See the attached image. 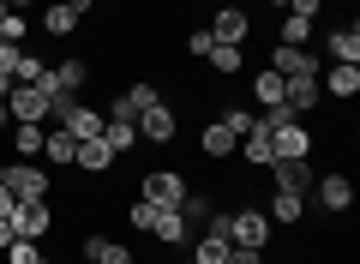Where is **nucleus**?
Instances as JSON below:
<instances>
[{
	"label": "nucleus",
	"instance_id": "23",
	"mask_svg": "<svg viewBox=\"0 0 360 264\" xmlns=\"http://www.w3.org/2000/svg\"><path fill=\"white\" fill-rule=\"evenodd\" d=\"M78 25H84V13L66 6V0H49V6H42V30H49V37H72Z\"/></svg>",
	"mask_w": 360,
	"mask_h": 264
},
{
	"label": "nucleus",
	"instance_id": "7",
	"mask_svg": "<svg viewBox=\"0 0 360 264\" xmlns=\"http://www.w3.org/2000/svg\"><path fill=\"white\" fill-rule=\"evenodd\" d=\"M270 73H283V78H319L324 61L312 49H288V42H276V49H270Z\"/></svg>",
	"mask_w": 360,
	"mask_h": 264
},
{
	"label": "nucleus",
	"instance_id": "29",
	"mask_svg": "<svg viewBox=\"0 0 360 264\" xmlns=\"http://www.w3.org/2000/svg\"><path fill=\"white\" fill-rule=\"evenodd\" d=\"M72 151H78V139H72V132H60V126H54L49 139H42V156H49L54 168H66V163H72Z\"/></svg>",
	"mask_w": 360,
	"mask_h": 264
},
{
	"label": "nucleus",
	"instance_id": "14",
	"mask_svg": "<svg viewBox=\"0 0 360 264\" xmlns=\"http://www.w3.org/2000/svg\"><path fill=\"white\" fill-rule=\"evenodd\" d=\"M150 102H156V84H127L115 102H108V120H127V126H132L144 108H150Z\"/></svg>",
	"mask_w": 360,
	"mask_h": 264
},
{
	"label": "nucleus",
	"instance_id": "15",
	"mask_svg": "<svg viewBox=\"0 0 360 264\" xmlns=\"http://www.w3.org/2000/svg\"><path fill=\"white\" fill-rule=\"evenodd\" d=\"M319 90H324V96H360V66H342V61H330V66H324V73H319Z\"/></svg>",
	"mask_w": 360,
	"mask_h": 264
},
{
	"label": "nucleus",
	"instance_id": "24",
	"mask_svg": "<svg viewBox=\"0 0 360 264\" xmlns=\"http://www.w3.org/2000/svg\"><path fill=\"white\" fill-rule=\"evenodd\" d=\"M198 151H205L210 163H222V156H234V151H240V139H234V132H229L222 120H210L205 132H198Z\"/></svg>",
	"mask_w": 360,
	"mask_h": 264
},
{
	"label": "nucleus",
	"instance_id": "43",
	"mask_svg": "<svg viewBox=\"0 0 360 264\" xmlns=\"http://www.w3.org/2000/svg\"><path fill=\"white\" fill-rule=\"evenodd\" d=\"M66 6H78V13H84V18H90V6H96V0H66Z\"/></svg>",
	"mask_w": 360,
	"mask_h": 264
},
{
	"label": "nucleus",
	"instance_id": "26",
	"mask_svg": "<svg viewBox=\"0 0 360 264\" xmlns=\"http://www.w3.org/2000/svg\"><path fill=\"white\" fill-rule=\"evenodd\" d=\"M283 84H288L283 73L258 66V73H252V102H258V108H276V102H283Z\"/></svg>",
	"mask_w": 360,
	"mask_h": 264
},
{
	"label": "nucleus",
	"instance_id": "34",
	"mask_svg": "<svg viewBox=\"0 0 360 264\" xmlns=\"http://www.w3.org/2000/svg\"><path fill=\"white\" fill-rule=\"evenodd\" d=\"M174 210H180V216H186V222H205V216H210V210H217V204H210V199H205V192H186V199H180V204H174Z\"/></svg>",
	"mask_w": 360,
	"mask_h": 264
},
{
	"label": "nucleus",
	"instance_id": "47",
	"mask_svg": "<svg viewBox=\"0 0 360 264\" xmlns=\"http://www.w3.org/2000/svg\"><path fill=\"white\" fill-rule=\"evenodd\" d=\"M229 6H240V0H229Z\"/></svg>",
	"mask_w": 360,
	"mask_h": 264
},
{
	"label": "nucleus",
	"instance_id": "27",
	"mask_svg": "<svg viewBox=\"0 0 360 264\" xmlns=\"http://www.w3.org/2000/svg\"><path fill=\"white\" fill-rule=\"evenodd\" d=\"M205 61H210V73H217V78H234V73L246 66V49H234V42H217Z\"/></svg>",
	"mask_w": 360,
	"mask_h": 264
},
{
	"label": "nucleus",
	"instance_id": "25",
	"mask_svg": "<svg viewBox=\"0 0 360 264\" xmlns=\"http://www.w3.org/2000/svg\"><path fill=\"white\" fill-rule=\"evenodd\" d=\"M229 234H217V228H205V234H193V264H222L229 258Z\"/></svg>",
	"mask_w": 360,
	"mask_h": 264
},
{
	"label": "nucleus",
	"instance_id": "4",
	"mask_svg": "<svg viewBox=\"0 0 360 264\" xmlns=\"http://www.w3.org/2000/svg\"><path fill=\"white\" fill-rule=\"evenodd\" d=\"M84 78H90V61L66 54V61H60V66H49V73H42L37 84L49 90V102H60V96H78V90H84Z\"/></svg>",
	"mask_w": 360,
	"mask_h": 264
},
{
	"label": "nucleus",
	"instance_id": "40",
	"mask_svg": "<svg viewBox=\"0 0 360 264\" xmlns=\"http://www.w3.org/2000/svg\"><path fill=\"white\" fill-rule=\"evenodd\" d=\"M222 264H264V252H240V246H234V252H229Z\"/></svg>",
	"mask_w": 360,
	"mask_h": 264
},
{
	"label": "nucleus",
	"instance_id": "39",
	"mask_svg": "<svg viewBox=\"0 0 360 264\" xmlns=\"http://www.w3.org/2000/svg\"><path fill=\"white\" fill-rule=\"evenodd\" d=\"M288 13H300V18H319V13H324V0H288Z\"/></svg>",
	"mask_w": 360,
	"mask_h": 264
},
{
	"label": "nucleus",
	"instance_id": "44",
	"mask_svg": "<svg viewBox=\"0 0 360 264\" xmlns=\"http://www.w3.org/2000/svg\"><path fill=\"white\" fill-rule=\"evenodd\" d=\"M6 6H13V13H25V6H37V0H6Z\"/></svg>",
	"mask_w": 360,
	"mask_h": 264
},
{
	"label": "nucleus",
	"instance_id": "42",
	"mask_svg": "<svg viewBox=\"0 0 360 264\" xmlns=\"http://www.w3.org/2000/svg\"><path fill=\"white\" fill-rule=\"evenodd\" d=\"M6 126H13V114H6V96H0V132H6Z\"/></svg>",
	"mask_w": 360,
	"mask_h": 264
},
{
	"label": "nucleus",
	"instance_id": "19",
	"mask_svg": "<svg viewBox=\"0 0 360 264\" xmlns=\"http://www.w3.org/2000/svg\"><path fill=\"white\" fill-rule=\"evenodd\" d=\"M108 163H115V151H108L103 139H78V151H72L78 175H108Z\"/></svg>",
	"mask_w": 360,
	"mask_h": 264
},
{
	"label": "nucleus",
	"instance_id": "1",
	"mask_svg": "<svg viewBox=\"0 0 360 264\" xmlns=\"http://www.w3.org/2000/svg\"><path fill=\"white\" fill-rule=\"evenodd\" d=\"M49 120H60V132H72V139H103L108 114H103V108H84V102H72V96H60Z\"/></svg>",
	"mask_w": 360,
	"mask_h": 264
},
{
	"label": "nucleus",
	"instance_id": "18",
	"mask_svg": "<svg viewBox=\"0 0 360 264\" xmlns=\"http://www.w3.org/2000/svg\"><path fill=\"white\" fill-rule=\"evenodd\" d=\"M324 54L342 66H360V25H336L330 37H324Z\"/></svg>",
	"mask_w": 360,
	"mask_h": 264
},
{
	"label": "nucleus",
	"instance_id": "48",
	"mask_svg": "<svg viewBox=\"0 0 360 264\" xmlns=\"http://www.w3.org/2000/svg\"><path fill=\"white\" fill-rule=\"evenodd\" d=\"M180 264H193V258H180Z\"/></svg>",
	"mask_w": 360,
	"mask_h": 264
},
{
	"label": "nucleus",
	"instance_id": "37",
	"mask_svg": "<svg viewBox=\"0 0 360 264\" xmlns=\"http://www.w3.org/2000/svg\"><path fill=\"white\" fill-rule=\"evenodd\" d=\"M210 49H217V37H210V30H193V37H186V54H193V61H205Z\"/></svg>",
	"mask_w": 360,
	"mask_h": 264
},
{
	"label": "nucleus",
	"instance_id": "2",
	"mask_svg": "<svg viewBox=\"0 0 360 264\" xmlns=\"http://www.w3.org/2000/svg\"><path fill=\"white\" fill-rule=\"evenodd\" d=\"M270 216L264 210H229V246H240V252H264L270 246Z\"/></svg>",
	"mask_w": 360,
	"mask_h": 264
},
{
	"label": "nucleus",
	"instance_id": "17",
	"mask_svg": "<svg viewBox=\"0 0 360 264\" xmlns=\"http://www.w3.org/2000/svg\"><path fill=\"white\" fill-rule=\"evenodd\" d=\"M150 234L162 240V246H186V240H193V222H186V216L174 210V204H168V210L156 204V222H150Z\"/></svg>",
	"mask_w": 360,
	"mask_h": 264
},
{
	"label": "nucleus",
	"instance_id": "16",
	"mask_svg": "<svg viewBox=\"0 0 360 264\" xmlns=\"http://www.w3.org/2000/svg\"><path fill=\"white\" fill-rule=\"evenodd\" d=\"M270 151H276V156H312V132H307L300 120L270 126Z\"/></svg>",
	"mask_w": 360,
	"mask_h": 264
},
{
	"label": "nucleus",
	"instance_id": "10",
	"mask_svg": "<svg viewBox=\"0 0 360 264\" xmlns=\"http://www.w3.org/2000/svg\"><path fill=\"white\" fill-rule=\"evenodd\" d=\"M6 187H13V199L25 204V199H49V192H54V180L42 175L37 163H6Z\"/></svg>",
	"mask_w": 360,
	"mask_h": 264
},
{
	"label": "nucleus",
	"instance_id": "6",
	"mask_svg": "<svg viewBox=\"0 0 360 264\" xmlns=\"http://www.w3.org/2000/svg\"><path fill=\"white\" fill-rule=\"evenodd\" d=\"M264 175H270V187H276V192H307L312 180H319V168H312V156H276Z\"/></svg>",
	"mask_w": 360,
	"mask_h": 264
},
{
	"label": "nucleus",
	"instance_id": "13",
	"mask_svg": "<svg viewBox=\"0 0 360 264\" xmlns=\"http://www.w3.org/2000/svg\"><path fill=\"white\" fill-rule=\"evenodd\" d=\"M270 228H300L307 222V192H276L270 187Z\"/></svg>",
	"mask_w": 360,
	"mask_h": 264
},
{
	"label": "nucleus",
	"instance_id": "3",
	"mask_svg": "<svg viewBox=\"0 0 360 264\" xmlns=\"http://www.w3.org/2000/svg\"><path fill=\"white\" fill-rule=\"evenodd\" d=\"M132 126H139V144H156V151L180 139V120H174V108H168L162 96H156V102H150V108H144V114H139Z\"/></svg>",
	"mask_w": 360,
	"mask_h": 264
},
{
	"label": "nucleus",
	"instance_id": "8",
	"mask_svg": "<svg viewBox=\"0 0 360 264\" xmlns=\"http://www.w3.org/2000/svg\"><path fill=\"white\" fill-rule=\"evenodd\" d=\"M49 228H54V204H49V199H25V204L13 210V234H18V240H42Z\"/></svg>",
	"mask_w": 360,
	"mask_h": 264
},
{
	"label": "nucleus",
	"instance_id": "45",
	"mask_svg": "<svg viewBox=\"0 0 360 264\" xmlns=\"http://www.w3.org/2000/svg\"><path fill=\"white\" fill-rule=\"evenodd\" d=\"M270 6H283V13H288V0H270Z\"/></svg>",
	"mask_w": 360,
	"mask_h": 264
},
{
	"label": "nucleus",
	"instance_id": "28",
	"mask_svg": "<svg viewBox=\"0 0 360 264\" xmlns=\"http://www.w3.org/2000/svg\"><path fill=\"white\" fill-rule=\"evenodd\" d=\"M103 144H108L115 156L139 151V126H127V120H108V126H103Z\"/></svg>",
	"mask_w": 360,
	"mask_h": 264
},
{
	"label": "nucleus",
	"instance_id": "49",
	"mask_svg": "<svg viewBox=\"0 0 360 264\" xmlns=\"http://www.w3.org/2000/svg\"><path fill=\"white\" fill-rule=\"evenodd\" d=\"M295 264H300V258H295Z\"/></svg>",
	"mask_w": 360,
	"mask_h": 264
},
{
	"label": "nucleus",
	"instance_id": "38",
	"mask_svg": "<svg viewBox=\"0 0 360 264\" xmlns=\"http://www.w3.org/2000/svg\"><path fill=\"white\" fill-rule=\"evenodd\" d=\"M132 228H144V234H150V222H156V204H144V199H132Z\"/></svg>",
	"mask_w": 360,
	"mask_h": 264
},
{
	"label": "nucleus",
	"instance_id": "36",
	"mask_svg": "<svg viewBox=\"0 0 360 264\" xmlns=\"http://www.w3.org/2000/svg\"><path fill=\"white\" fill-rule=\"evenodd\" d=\"M18 37H25V13L6 6V13H0V42H13V49H18Z\"/></svg>",
	"mask_w": 360,
	"mask_h": 264
},
{
	"label": "nucleus",
	"instance_id": "46",
	"mask_svg": "<svg viewBox=\"0 0 360 264\" xmlns=\"http://www.w3.org/2000/svg\"><path fill=\"white\" fill-rule=\"evenodd\" d=\"M0 13H6V0H0Z\"/></svg>",
	"mask_w": 360,
	"mask_h": 264
},
{
	"label": "nucleus",
	"instance_id": "9",
	"mask_svg": "<svg viewBox=\"0 0 360 264\" xmlns=\"http://www.w3.org/2000/svg\"><path fill=\"white\" fill-rule=\"evenodd\" d=\"M205 30H210L217 42H234V49H246V37H252V18H246V6H217Z\"/></svg>",
	"mask_w": 360,
	"mask_h": 264
},
{
	"label": "nucleus",
	"instance_id": "31",
	"mask_svg": "<svg viewBox=\"0 0 360 264\" xmlns=\"http://www.w3.org/2000/svg\"><path fill=\"white\" fill-rule=\"evenodd\" d=\"M42 139H49V126H13V151L18 156H42Z\"/></svg>",
	"mask_w": 360,
	"mask_h": 264
},
{
	"label": "nucleus",
	"instance_id": "41",
	"mask_svg": "<svg viewBox=\"0 0 360 264\" xmlns=\"http://www.w3.org/2000/svg\"><path fill=\"white\" fill-rule=\"evenodd\" d=\"M13 240H18V234H13V216H0V252L13 246Z\"/></svg>",
	"mask_w": 360,
	"mask_h": 264
},
{
	"label": "nucleus",
	"instance_id": "11",
	"mask_svg": "<svg viewBox=\"0 0 360 264\" xmlns=\"http://www.w3.org/2000/svg\"><path fill=\"white\" fill-rule=\"evenodd\" d=\"M139 187H144L139 199H144V204H162V210H168V204H180V199H186V180H180L174 168H150V175H144Z\"/></svg>",
	"mask_w": 360,
	"mask_h": 264
},
{
	"label": "nucleus",
	"instance_id": "5",
	"mask_svg": "<svg viewBox=\"0 0 360 264\" xmlns=\"http://www.w3.org/2000/svg\"><path fill=\"white\" fill-rule=\"evenodd\" d=\"M6 114H13L18 126H42L54 114V102H49V90L42 84H13V96H6Z\"/></svg>",
	"mask_w": 360,
	"mask_h": 264
},
{
	"label": "nucleus",
	"instance_id": "22",
	"mask_svg": "<svg viewBox=\"0 0 360 264\" xmlns=\"http://www.w3.org/2000/svg\"><path fill=\"white\" fill-rule=\"evenodd\" d=\"M84 264H132L127 240H108V234H90L84 240Z\"/></svg>",
	"mask_w": 360,
	"mask_h": 264
},
{
	"label": "nucleus",
	"instance_id": "21",
	"mask_svg": "<svg viewBox=\"0 0 360 264\" xmlns=\"http://www.w3.org/2000/svg\"><path fill=\"white\" fill-rule=\"evenodd\" d=\"M240 156H246V168H270V163H276V151H270V126H264V120H252V132L240 139Z\"/></svg>",
	"mask_w": 360,
	"mask_h": 264
},
{
	"label": "nucleus",
	"instance_id": "35",
	"mask_svg": "<svg viewBox=\"0 0 360 264\" xmlns=\"http://www.w3.org/2000/svg\"><path fill=\"white\" fill-rule=\"evenodd\" d=\"M6 264H49V258H42L37 240H13V246H6Z\"/></svg>",
	"mask_w": 360,
	"mask_h": 264
},
{
	"label": "nucleus",
	"instance_id": "20",
	"mask_svg": "<svg viewBox=\"0 0 360 264\" xmlns=\"http://www.w3.org/2000/svg\"><path fill=\"white\" fill-rule=\"evenodd\" d=\"M283 102L300 114V120H307V114L324 102V90H319V78H288V84H283Z\"/></svg>",
	"mask_w": 360,
	"mask_h": 264
},
{
	"label": "nucleus",
	"instance_id": "12",
	"mask_svg": "<svg viewBox=\"0 0 360 264\" xmlns=\"http://www.w3.org/2000/svg\"><path fill=\"white\" fill-rule=\"evenodd\" d=\"M312 187H319V204H324L330 216H342L348 204H354V180H348V168H336V175H319Z\"/></svg>",
	"mask_w": 360,
	"mask_h": 264
},
{
	"label": "nucleus",
	"instance_id": "32",
	"mask_svg": "<svg viewBox=\"0 0 360 264\" xmlns=\"http://www.w3.org/2000/svg\"><path fill=\"white\" fill-rule=\"evenodd\" d=\"M217 120H222V126H229L234 139H246V132H252V120H258V114H252V108H240V102H229V108H222V114H217Z\"/></svg>",
	"mask_w": 360,
	"mask_h": 264
},
{
	"label": "nucleus",
	"instance_id": "30",
	"mask_svg": "<svg viewBox=\"0 0 360 264\" xmlns=\"http://www.w3.org/2000/svg\"><path fill=\"white\" fill-rule=\"evenodd\" d=\"M276 42H288V49H307V42H312V18L283 13V30H276Z\"/></svg>",
	"mask_w": 360,
	"mask_h": 264
},
{
	"label": "nucleus",
	"instance_id": "33",
	"mask_svg": "<svg viewBox=\"0 0 360 264\" xmlns=\"http://www.w3.org/2000/svg\"><path fill=\"white\" fill-rule=\"evenodd\" d=\"M42 73H49V61H42V54H25V49H18V66H13V84H37Z\"/></svg>",
	"mask_w": 360,
	"mask_h": 264
}]
</instances>
